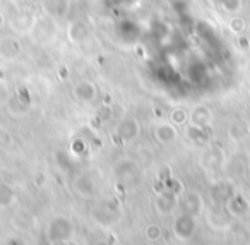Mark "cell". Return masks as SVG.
<instances>
[{"label":"cell","mask_w":250,"mask_h":245,"mask_svg":"<svg viewBox=\"0 0 250 245\" xmlns=\"http://www.w3.org/2000/svg\"><path fill=\"white\" fill-rule=\"evenodd\" d=\"M22 53V42L19 35L9 33V35H0V60L2 62H16Z\"/></svg>","instance_id":"cell-1"},{"label":"cell","mask_w":250,"mask_h":245,"mask_svg":"<svg viewBox=\"0 0 250 245\" xmlns=\"http://www.w3.org/2000/svg\"><path fill=\"white\" fill-rule=\"evenodd\" d=\"M48 237L52 242L55 244H60V242H67L74 233V226H72V221L65 216H57L50 221L48 224Z\"/></svg>","instance_id":"cell-2"},{"label":"cell","mask_w":250,"mask_h":245,"mask_svg":"<svg viewBox=\"0 0 250 245\" xmlns=\"http://www.w3.org/2000/svg\"><path fill=\"white\" fill-rule=\"evenodd\" d=\"M98 94H100V89H98L96 83H94V81H89V79L77 81L72 88V96L83 105L94 103L96 98H98Z\"/></svg>","instance_id":"cell-3"},{"label":"cell","mask_w":250,"mask_h":245,"mask_svg":"<svg viewBox=\"0 0 250 245\" xmlns=\"http://www.w3.org/2000/svg\"><path fill=\"white\" fill-rule=\"evenodd\" d=\"M141 134V125L134 117H125L115 127V135L120 139L122 142H130L137 139Z\"/></svg>","instance_id":"cell-4"},{"label":"cell","mask_w":250,"mask_h":245,"mask_svg":"<svg viewBox=\"0 0 250 245\" xmlns=\"http://www.w3.org/2000/svg\"><path fill=\"white\" fill-rule=\"evenodd\" d=\"M195 230H197V223H195V216L192 214H180L173 223V233L178 240H188L194 237Z\"/></svg>","instance_id":"cell-5"},{"label":"cell","mask_w":250,"mask_h":245,"mask_svg":"<svg viewBox=\"0 0 250 245\" xmlns=\"http://www.w3.org/2000/svg\"><path fill=\"white\" fill-rule=\"evenodd\" d=\"M115 177L120 183H132L137 178V165L130 159H120L115 165Z\"/></svg>","instance_id":"cell-6"},{"label":"cell","mask_w":250,"mask_h":245,"mask_svg":"<svg viewBox=\"0 0 250 245\" xmlns=\"http://www.w3.org/2000/svg\"><path fill=\"white\" fill-rule=\"evenodd\" d=\"M35 19H36V16H29V14H26V12H19V14H16L14 18L9 19L7 24L16 35L22 36V35H29Z\"/></svg>","instance_id":"cell-7"},{"label":"cell","mask_w":250,"mask_h":245,"mask_svg":"<svg viewBox=\"0 0 250 245\" xmlns=\"http://www.w3.org/2000/svg\"><path fill=\"white\" fill-rule=\"evenodd\" d=\"M42 7L45 14L52 19L65 18L70 9V0H42Z\"/></svg>","instance_id":"cell-8"},{"label":"cell","mask_w":250,"mask_h":245,"mask_svg":"<svg viewBox=\"0 0 250 245\" xmlns=\"http://www.w3.org/2000/svg\"><path fill=\"white\" fill-rule=\"evenodd\" d=\"M154 137L161 144H171L178 139V129L171 122H161L154 127Z\"/></svg>","instance_id":"cell-9"},{"label":"cell","mask_w":250,"mask_h":245,"mask_svg":"<svg viewBox=\"0 0 250 245\" xmlns=\"http://www.w3.org/2000/svg\"><path fill=\"white\" fill-rule=\"evenodd\" d=\"M89 36V29H87V24L84 21H72L67 26V40L72 45H81L84 43Z\"/></svg>","instance_id":"cell-10"},{"label":"cell","mask_w":250,"mask_h":245,"mask_svg":"<svg viewBox=\"0 0 250 245\" xmlns=\"http://www.w3.org/2000/svg\"><path fill=\"white\" fill-rule=\"evenodd\" d=\"M211 118H212V111L208 107H204V105H197L188 113V122L192 125H197V127H208L211 124Z\"/></svg>","instance_id":"cell-11"},{"label":"cell","mask_w":250,"mask_h":245,"mask_svg":"<svg viewBox=\"0 0 250 245\" xmlns=\"http://www.w3.org/2000/svg\"><path fill=\"white\" fill-rule=\"evenodd\" d=\"M182 207H184V213L197 216L202 211V197L197 192H187L182 199Z\"/></svg>","instance_id":"cell-12"},{"label":"cell","mask_w":250,"mask_h":245,"mask_svg":"<svg viewBox=\"0 0 250 245\" xmlns=\"http://www.w3.org/2000/svg\"><path fill=\"white\" fill-rule=\"evenodd\" d=\"M226 211H228L231 216H243V214L249 211V202L243 196L238 194H233L228 200H226Z\"/></svg>","instance_id":"cell-13"},{"label":"cell","mask_w":250,"mask_h":245,"mask_svg":"<svg viewBox=\"0 0 250 245\" xmlns=\"http://www.w3.org/2000/svg\"><path fill=\"white\" fill-rule=\"evenodd\" d=\"M177 207V196L173 192H165L160 194L156 199V209L161 214H170Z\"/></svg>","instance_id":"cell-14"},{"label":"cell","mask_w":250,"mask_h":245,"mask_svg":"<svg viewBox=\"0 0 250 245\" xmlns=\"http://www.w3.org/2000/svg\"><path fill=\"white\" fill-rule=\"evenodd\" d=\"M170 122L177 127H182L188 122V111L182 107H177L170 111Z\"/></svg>","instance_id":"cell-15"},{"label":"cell","mask_w":250,"mask_h":245,"mask_svg":"<svg viewBox=\"0 0 250 245\" xmlns=\"http://www.w3.org/2000/svg\"><path fill=\"white\" fill-rule=\"evenodd\" d=\"M161 235H163V230H161L160 224L151 223V224H147L146 230H144V237L149 242H158L161 238Z\"/></svg>","instance_id":"cell-16"},{"label":"cell","mask_w":250,"mask_h":245,"mask_svg":"<svg viewBox=\"0 0 250 245\" xmlns=\"http://www.w3.org/2000/svg\"><path fill=\"white\" fill-rule=\"evenodd\" d=\"M14 199V192L7 183H0V206H9Z\"/></svg>","instance_id":"cell-17"},{"label":"cell","mask_w":250,"mask_h":245,"mask_svg":"<svg viewBox=\"0 0 250 245\" xmlns=\"http://www.w3.org/2000/svg\"><path fill=\"white\" fill-rule=\"evenodd\" d=\"M206 127H197V125H192L187 129V135L188 139H192V141H204L206 139Z\"/></svg>","instance_id":"cell-18"},{"label":"cell","mask_w":250,"mask_h":245,"mask_svg":"<svg viewBox=\"0 0 250 245\" xmlns=\"http://www.w3.org/2000/svg\"><path fill=\"white\" fill-rule=\"evenodd\" d=\"M245 29V21L242 18H233L229 21V31L235 33V35H240V33Z\"/></svg>","instance_id":"cell-19"},{"label":"cell","mask_w":250,"mask_h":245,"mask_svg":"<svg viewBox=\"0 0 250 245\" xmlns=\"http://www.w3.org/2000/svg\"><path fill=\"white\" fill-rule=\"evenodd\" d=\"M11 142H12L11 134H9L7 131H4V129H0V148H2V146L11 144Z\"/></svg>","instance_id":"cell-20"},{"label":"cell","mask_w":250,"mask_h":245,"mask_svg":"<svg viewBox=\"0 0 250 245\" xmlns=\"http://www.w3.org/2000/svg\"><path fill=\"white\" fill-rule=\"evenodd\" d=\"M5 26H7V18H5L4 12L0 11V31H2V29H4Z\"/></svg>","instance_id":"cell-21"},{"label":"cell","mask_w":250,"mask_h":245,"mask_svg":"<svg viewBox=\"0 0 250 245\" xmlns=\"http://www.w3.org/2000/svg\"><path fill=\"white\" fill-rule=\"evenodd\" d=\"M7 4H11V5H19V4H22L24 0H5Z\"/></svg>","instance_id":"cell-22"},{"label":"cell","mask_w":250,"mask_h":245,"mask_svg":"<svg viewBox=\"0 0 250 245\" xmlns=\"http://www.w3.org/2000/svg\"><path fill=\"white\" fill-rule=\"evenodd\" d=\"M94 245H108V244H106V242H96Z\"/></svg>","instance_id":"cell-23"},{"label":"cell","mask_w":250,"mask_h":245,"mask_svg":"<svg viewBox=\"0 0 250 245\" xmlns=\"http://www.w3.org/2000/svg\"><path fill=\"white\" fill-rule=\"evenodd\" d=\"M249 175H250V166H249Z\"/></svg>","instance_id":"cell-24"}]
</instances>
